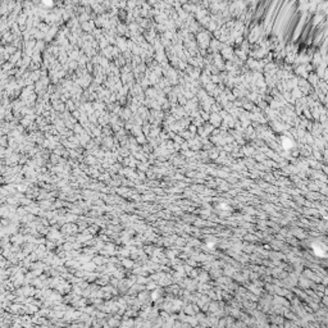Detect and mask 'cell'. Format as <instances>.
I'll return each instance as SVG.
<instances>
[{"label": "cell", "mask_w": 328, "mask_h": 328, "mask_svg": "<svg viewBox=\"0 0 328 328\" xmlns=\"http://www.w3.org/2000/svg\"><path fill=\"white\" fill-rule=\"evenodd\" d=\"M282 145H283V148H285L286 150H290V149H292V148H294V142H292V140H290V138L286 137V136H283V137H282Z\"/></svg>", "instance_id": "cell-1"}]
</instances>
